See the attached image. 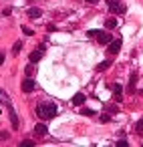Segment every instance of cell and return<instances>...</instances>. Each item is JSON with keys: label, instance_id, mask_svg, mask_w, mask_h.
I'll return each instance as SVG.
<instances>
[{"label": "cell", "instance_id": "4316f807", "mask_svg": "<svg viewBox=\"0 0 143 147\" xmlns=\"http://www.w3.org/2000/svg\"><path fill=\"white\" fill-rule=\"evenodd\" d=\"M87 2H91V4H95V2H99V0H87Z\"/></svg>", "mask_w": 143, "mask_h": 147}, {"label": "cell", "instance_id": "e0dca14e", "mask_svg": "<svg viewBox=\"0 0 143 147\" xmlns=\"http://www.w3.org/2000/svg\"><path fill=\"white\" fill-rule=\"evenodd\" d=\"M20 145L28 147V145H34V141H32V139H24V141H20Z\"/></svg>", "mask_w": 143, "mask_h": 147}, {"label": "cell", "instance_id": "3957f363", "mask_svg": "<svg viewBox=\"0 0 143 147\" xmlns=\"http://www.w3.org/2000/svg\"><path fill=\"white\" fill-rule=\"evenodd\" d=\"M6 109H8V115H10V123H12V129H18V115L14 113V109H12V103H8L6 105Z\"/></svg>", "mask_w": 143, "mask_h": 147}, {"label": "cell", "instance_id": "8992f818", "mask_svg": "<svg viewBox=\"0 0 143 147\" xmlns=\"http://www.w3.org/2000/svg\"><path fill=\"white\" fill-rule=\"evenodd\" d=\"M22 91H24V93H32V91H34V81H32L30 77L22 83Z\"/></svg>", "mask_w": 143, "mask_h": 147}, {"label": "cell", "instance_id": "9a60e30c", "mask_svg": "<svg viewBox=\"0 0 143 147\" xmlns=\"http://www.w3.org/2000/svg\"><path fill=\"white\" fill-rule=\"evenodd\" d=\"M109 67H111V63H109V61H103V63L97 67V71H103V69H109Z\"/></svg>", "mask_w": 143, "mask_h": 147}, {"label": "cell", "instance_id": "8fae6325", "mask_svg": "<svg viewBox=\"0 0 143 147\" xmlns=\"http://www.w3.org/2000/svg\"><path fill=\"white\" fill-rule=\"evenodd\" d=\"M8 103H10V97H8V95H6L2 89H0V105H4V107H6Z\"/></svg>", "mask_w": 143, "mask_h": 147}, {"label": "cell", "instance_id": "2e32d148", "mask_svg": "<svg viewBox=\"0 0 143 147\" xmlns=\"http://www.w3.org/2000/svg\"><path fill=\"white\" fill-rule=\"evenodd\" d=\"M24 73H26V77H30V75L34 73V71H32V63H30V65H28V67L24 69Z\"/></svg>", "mask_w": 143, "mask_h": 147}, {"label": "cell", "instance_id": "277c9868", "mask_svg": "<svg viewBox=\"0 0 143 147\" xmlns=\"http://www.w3.org/2000/svg\"><path fill=\"white\" fill-rule=\"evenodd\" d=\"M121 45H123V40L121 38H115V40H111L107 47H109V53L111 55H115V53H119V49H121Z\"/></svg>", "mask_w": 143, "mask_h": 147}, {"label": "cell", "instance_id": "7402d4cb", "mask_svg": "<svg viewBox=\"0 0 143 147\" xmlns=\"http://www.w3.org/2000/svg\"><path fill=\"white\" fill-rule=\"evenodd\" d=\"M137 131L143 135V121H139V123H137Z\"/></svg>", "mask_w": 143, "mask_h": 147}, {"label": "cell", "instance_id": "ffe728a7", "mask_svg": "<svg viewBox=\"0 0 143 147\" xmlns=\"http://www.w3.org/2000/svg\"><path fill=\"white\" fill-rule=\"evenodd\" d=\"M4 139H8V133L6 131H0V141H4Z\"/></svg>", "mask_w": 143, "mask_h": 147}, {"label": "cell", "instance_id": "d6986e66", "mask_svg": "<svg viewBox=\"0 0 143 147\" xmlns=\"http://www.w3.org/2000/svg\"><path fill=\"white\" fill-rule=\"evenodd\" d=\"M81 113H83V115H89V117L95 115V111H91V109H81Z\"/></svg>", "mask_w": 143, "mask_h": 147}, {"label": "cell", "instance_id": "9c48e42d", "mask_svg": "<svg viewBox=\"0 0 143 147\" xmlns=\"http://www.w3.org/2000/svg\"><path fill=\"white\" fill-rule=\"evenodd\" d=\"M111 91L115 93L117 103H121V99H123V97H121V91H123V89H121V85H117V83H115V85H111Z\"/></svg>", "mask_w": 143, "mask_h": 147}, {"label": "cell", "instance_id": "5b68a950", "mask_svg": "<svg viewBox=\"0 0 143 147\" xmlns=\"http://www.w3.org/2000/svg\"><path fill=\"white\" fill-rule=\"evenodd\" d=\"M47 133H49L47 125H42V123H36V127H34V135H36V137H45Z\"/></svg>", "mask_w": 143, "mask_h": 147}, {"label": "cell", "instance_id": "5bb4252c", "mask_svg": "<svg viewBox=\"0 0 143 147\" xmlns=\"http://www.w3.org/2000/svg\"><path fill=\"white\" fill-rule=\"evenodd\" d=\"M20 49H22V40H16V42H14V47H12V55H18V53H20Z\"/></svg>", "mask_w": 143, "mask_h": 147}, {"label": "cell", "instance_id": "ac0fdd59", "mask_svg": "<svg viewBox=\"0 0 143 147\" xmlns=\"http://www.w3.org/2000/svg\"><path fill=\"white\" fill-rule=\"evenodd\" d=\"M107 4L113 8V6H117V4H121V0H107Z\"/></svg>", "mask_w": 143, "mask_h": 147}, {"label": "cell", "instance_id": "603a6c76", "mask_svg": "<svg viewBox=\"0 0 143 147\" xmlns=\"http://www.w3.org/2000/svg\"><path fill=\"white\" fill-rule=\"evenodd\" d=\"M22 32H24V34H32V30H30L28 26H24V28H22Z\"/></svg>", "mask_w": 143, "mask_h": 147}, {"label": "cell", "instance_id": "d4e9b609", "mask_svg": "<svg viewBox=\"0 0 143 147\" xmlns=\"http://www.w3.org/2000/svg\"><path fill=\"white\" fill-rule=\"evenodd\" d=\"M101 121H103V123H107V121H111V117H109V115H103V117H101Z\"/></svg>", "mask_w": 143, "mask_h": 147}, {"label": "cell", "instance_id": "cb8c5ba5", "mask_svg": "<svg viewBox=\"0 0 143 147\" xmlns=\"http://www.w3.org/2000/svg\"><path fill=\"white\" fill-rule=\"evenodd\" d=\"M107 109H109V113H115V111H117V107H115V105H109Z\"/></svg>", "mask_w": 143, "mask_h": 147}, {"label": "cell", "instance_id": "6da1fadb", "mask_svg": "<svg viewBox=\"0 0 143 147\" xmlns=\"http://www.w3.org/2000/svg\"><path fill=\"white\" fill-rule=\"evenodd\" d=\"M36 115L40 119H51V117L57 115V105L55 103H40L36 107Z\"/></svg>", "mask_w": 143, "mask_h": 147}, {"label": "cell", "instance_id": "484cf974", "mask_svg": "<svg viewBox=\"0 0 143 147\" xmlns=\"http://www.w3.org/2000/svg\"><path fill=\"white\" fill-rule=\"evenodd\" d=\"M4 63V55H0V65H2Z\"/></svg>", "mask_w": 143, "mask_h": 147}, {"label": "cell", "instance_id": "7c38bea8", "mask_svg": "<svg viewBox=\"0 0 143 147\" xmlns=\"http://www.w3.org/2000/svg\"><path fill=\"white\" fill-rule=\"evenodd\" d=\"M105 26H107L109 30H113V28L117 26V20H115V18L111 16V18H107V20H105Z\"/></svg>", "mask_w": 143, "mask_h": 147}, {"label": "cell", "instance_id": "4fadbf2b", "mask_svg": "<svg viewBox=\"0 0 143 147\" xmlns=\"http://www.w3.org/2000/svg\"><path fill=\"white\" fill-rule=\"evenodd\" d=\"M40 14H42L40 8H30V10H28V16H30V18H38Z\"/></svg>", "mask_w": 143, "mask_h": 147}, {"label": "cell", "instance_id": "30bf717a", "mask_svg": "<svg viewBox=\"0 0 143 147\" xmlns=\"http://www.w3.org/2000/svg\"><path fill=\"white\" fill-rule=\"evenodd\" d=\"M83 103H85V95H83V93H77V95L73 97V105H77V107H81Z\"/></svg>", "mask_w": 143, "mask_h": 147}, {"label": "cell", "instance_id": "7a4b0ae2", "mask_svg": "<svg viewBox=\"0 0 143 147\" xmlns=\"http://www.w3.org/2000/svg\"><path fill=\"white\" fill-rule=\"evenodd\" d=\"M87 36H97V40H99L101 45H109V42L113 40V36H111V34L101 32V30H89V32H87Z\"/></svg>", "mask_w": 143, "mask_h": 147}, {"label": "cell", "instance_id": "ba28073f", "mask_svg": "<svg viewBox=\"0 0 143 147\" xmlns=\"http://www.w3.org/2000/svg\"><path fill=\"white\" fill-rule=\"evenodd\" d=\"M135 83H137V73H131V77H129V87H127L129 93H135Z\"/></svg>", "mask_w": 143, "mask_h": 147}, {"label": "cell", "instance_id": "52a82bcc", "mask_svg": "<svg viewBox=\"0 0 143 147\" xmlns=\"http://www.w3.org/2000/svg\"><path fill=\"white\" fill-rule=\"evenodd\" d=\"M28 59H30V63H32V65H34V63H38V61L42 59V49H40V51H32Z\"/></svg>", "mask_w": 143, "mask_h": 147}, {"label": "cell", "instance_id": "44dd1931", "mask_svg": "<svg viewBox=\"0 0 143 147\" xmlns=\"http://www.w3.org/2000/svg\"><path fill=\"white\" fill-rule=\"evenodd\" d=\"M117 147H127V141H125V139H121V141H117Z\"/></svg>", "mask_w": 143, "mask_h": 147}]
</instances>
